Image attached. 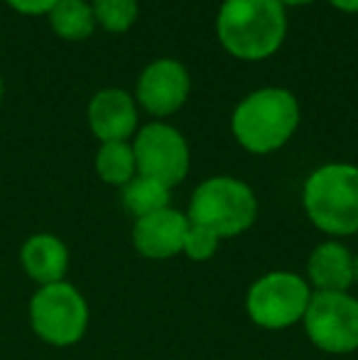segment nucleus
Segmentation results:
<instances>
[{
	"label": "nucleus",
	"instance_id": "nucleus-9",
	"mask_svg": "<svg viewBox=\"0 0 358 360\" xmlns=\"http://www.w3.org/2000/svg\"><path fill=\"white\" fill-rule=\"evenodd\" d=\"M189 72L177 59H158L143 69L135 86V101L155 118L177 113L189 98Z\"/></svg>",
	"mask_w": 358,
	"mask_h": 360
},
{
	"label": "nucleus",
	"instance_id": "nucleus-23",
	"mask_svg": "<svg viewBox=\"0 0 358 360\" xmlns=\"http://www.w3.org/2000/svg\"><path fill=\"white\" fill-rule=\"evenodd\" d=\"M0 101H3V79H0Z\"/></svg>",
	"mask_w": 358,
	"mask_h": 360
},
{
	"label": "nucleus",
	"instance_id": "nucleus-18",
	"mask_svg": "<svg viewBox=\"0 0 358 360\" xmlns=\"http://www.w3.org/2000/svg\"><path fill=\"white\" fill-rule=\"evenodd\" d=\"M219 243H221V238L216 236V233H211L209 228H201V226L189 223L186 236H184V245H181V252L194 262H206L216 255Z\"/></svg>",
	"mask_w": 358,
	"mask_h": 360
},
{
	"label": "nucleus",
	"instance_id": "nucleus-21",
	"mask_svg": "<svg viewBox=\"0 0 358 360\" xmlns=\"http://www.w3.org/2000/svg\"><path fill=\"white\" fill-rule=\"evenodd\" d=\"M277 3H280L282 8H297V5H309V3H314V0H277Z\"/></svg>",
	"mask_w": 358,
	"mask_h": 360
},
{
	"label": "nucleus",
	"instance_id": "nucleus-5",
	"mask_svg": "<svg viewBox=\"0 0 358 360\" xmlns=\"http://www.w3.org/2000/svg\"><path fill=\"white\" fill-rule=\"evenodd\" d=\"M30 326L44 343L69 348L87 336L89 304L69 282L44 285L30 299Z\"/></svg>",
	"mask_w": 358,
	"mask_h": 360
},
{
	"label": "nucleus",
	"instance_id": "nucleus-17",
	"mask_svg": "<svg viewBox=\"0 0 358 360\" xmlns=\"http://www.w3.org/2000/svg\"><path fill=\"white\" fill-rule=\"evenodd\" d=\"M96 25L110 34H123L135 25L140 13L138 0H91Z\"/></svg>",
	"mask_w": 358,
	"mask_h": 360
},
{
	"label": "nucleus",
	"instance_id": "nucleus-1",
	"mask_svg": "<svg viewBox=\"0 0 358 360\" xmlns=\"http://www.w3.org/2000/svg\"><path fill=\"white\" fill-rule=\"evenodd\" d=\"M216 34L231 57L263 62L285 42L287 13L277 0H224L216 15Z\"/></svg>",
	"mask_w": 358,
	"mask_h": 360
},
{
	"label": "nucleus",
	"instance_id": "nucleus-4",
	"mask_svg": "<svg viewBox=\"0 0 358 360\" xmlns=\"http://www.w3.org/2000/svg\"><path fill=\"white\" fill-rule=\"evenodd\" d=\"M189 223L209 228L224 240L245 233L258 218V199L245 181L236 176H211L201 181L189 199Z\"/></svg>",
	"mask_w": 358,
	"mask_h": 360
},
{
	"label": "nucleus",
	"instance_id": "nucleus-3",
	"mask_svg": "<svg viewBox=\"0 0 358 360\" xmlns=\"http://www.w3.org/2000/svg\"><path fill=\"white\" fill-rule=\"evenodd\" d=\"M302 206L312 226L326 236L358 233V167L346 162L321 165L307 176Z\"/></svg>",
	"mask_w": 358,
	"mask_h": 360
},
{
	"label": "nucleus",
	"instance_id": "nucleus-7",
	"mask_svg": "<svg viewBox=\"0 0 358 360\" xmlns=\"http://www.w3.org/2000/svg\"><path fill=\"white\" fill-rule=\"evenodd\" d=\"M302 323L319 351L346 356L358 348V299L349 292H312Z\"/></svg>",
	"mask_w": 358,
	"mask_h": 360
},
{
	"label": "nucleus",
	"instance_id": "nucleus-19",
	"mask_svg": "<svg viewBox=\"0 0 358 360\" xmlns=\"http://www.w3.org/2000/svg\"><path fill=\"white\" fill-rule=\"evenodd\" d=\"M20 15H49L59 0H5Z\"/></svg>",
	"mask_w": 358,
	"mask_h": 360
},
{
	"label": "nucleus",
	"instance_id": "nucleus-22",
	"mask_svg": "<svg viewBox=\"0 0 358 360\" xmlns=\"http://www.w3.org/2000/svg\"><path fill=\"white\" fill-rule=\"evenodd\" d=\"M354 285H358V252L354 255Z\"/></svg>",
	"mask_w": 358,
	"mask_h": 360
},
{
	"label": "nucleus",
	"instance_id": "nucleus-8",
	"mask_svg": "<svg viewBox=\"0 0 358 360\" xmlns=\"http://www.w3.org/2000/svg\"><path fill=\"white\" fill-rule=\"evenodd\" d=\"M140 176L177 186L189 174V145L177 128L167 123H150L138 130L133 143Z\"/></svg>",
	"mask_w": 358,
	"mask_h": 360
},
{
	"label": "nucleus",
	"instance_id": "nucleus-15",
	"mask_svg": "<svg viewBox=\"0 0 358 360\" xmlns=\"http://www.w3.org/2000/svg\"><path fill=\"white\" fill-rule=\"evenodd\" d=\"M123 206L125 211H130L135 218L150 216L155 211H162L170 206L172 199V189L165 186L162 181L150 179V176H140L135 174L128 184L123 186Z\"/></svg>",
	"mask_w": 358,
	"mask_h": 360
},
{
	"label": "nucleus",
	"instance_id": "nucleus-14",
	"mask_svg": "<svg viewBox=\"0 0 358 360\" xmlns=\"http://www.w3.org/2000/svg\"><path fill=\"white\" fill-rule=\"evenodd\" d=\"M49 25H52L54 34L67 42H82L89 39L96 30V18L91 3L87 0H59L52 10H49Z\"/></svg>",
	"mask_w": 358,
	"mask_h": 360
},
{
	"label": "nucleus",
	"instance_id": "nucleus-11",
	"mask_svg": "<svg viewBox=\"0 0 358 360\" xmlns=\"http://www.w3.org/2000/svg\"><path fill=\"white\" fill-rule=\"evenodd\" d=\"M87 118L101 143H128L138 130V105L123 89H101L89 101Z\"/></svg>",
	"mask_w": 358,
	"mask_h": 360
},
{
	"label": "nucleus",
	"instance_id": "nucleus-6",
	"mask_svg": "<svg viewBox=\"0 0 358 360\" xmlns=\"http://www.w3.org/2000/svg\"><path fill=\"white\" fill-rule=\"evenodd\" d=\"M312 299V287L297 272L275 270L258 277L245 297L250 321L268 331H282L300 323Z\"/></svg>",
	"mask_w": 358,
	"mask_h": 360
},
{
	"label": "nucleus",
	"instance_id": "nucleus-13",
	"mask_svg": "<svg viewBox=\"0 0 358 360\" xmlns=\"http://www.w3.org/2000/svg\"><path fill=\"white\" fill-rule=\"evenodd\" d=\"M312 292H349L354 285V255L339 240H326L312 250L307 260Z\"/></svg>",
	"mask_w": 358,
	"mask_h": 360
},
{
	"label": "nucleus",
	"instance_id": "nucleus-2",
	"mask_svg": "<svg viewBox=\"0 0 358 360\" xmlns=\"http://www.w3.org/2000/svg\"><path fill=\"white\" fill-rule=\"evenodd\" d=\"M300 125V103L287 89L265 86L248 94L231 115L234 138L253 155H270L290 143Z\"/></svg>",
	"mask_w": 358,
	"mask_h": 360
},
{
	"label": "nucleus",
	"instance_id": "nucleus-16",
	"mask_svg": "<svg viewBox=\"0 0 358 360\" xmlns=\"http://www.w3.org/2000/svg\"><path fill=\"white\" fill-rule=\"evenodd\" d=\"M96 174L101 181L110 186H120L123 189L135 174H138V165H135V152L130 143H101L96 152Z\"/></svg>",
	"mask_w": 358,
	"mask_h": 360
},
{
	"label": "nucleus",
	"instance_id": "nucleus-12",
	"mask_svg": "<svg viewBox=\"0 0 358 360\" xmlns=\"http://www.w3.org/2000/svg\"><path fill=\"white\" fill-rule=\"evenodd\" d=\"M20 262L30 280L39 287L64 282L69 270V250L62 238L52 233H34L20 248Z\"/></svg>",
	"mask_w": 358,
	"mask_h": 360
},
{
	"label": "nucleus",
	"instance_id": "nucleus-20",
	"mask_svg": "<svg viewBox=\"0 0 358 360\" xmlns=\"http://www.w3.org/2000/svg\"><path fill=\"white\" fill-rule=\"evenodd\" d=\"M341 13H358V0H329Z\"/></svg>",
	"mask_w": 358,
	"mask_h": 360
},
{
	"label": "nucleus",
	"instance_id": "nucleus-10",
	"mask_svg": "<svg viewBox=\"0 0 358 360\" xmlns=\"http://www.w3.org/2000/svg\"><path fill=\"white\" fill-rule=\"evenodd\" d=\"M186 228H189V218L167 206L150 216L135 218L133 245L148 260H170L181 252Z\"/></svg>",
	"mask_w": 358,
	"mask_h": 360
}]
</instances>
